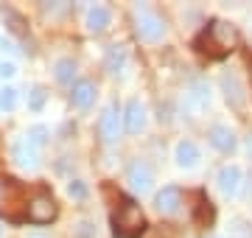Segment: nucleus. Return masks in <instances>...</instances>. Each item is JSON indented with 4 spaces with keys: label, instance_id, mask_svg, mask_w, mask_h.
I'll return each instance as SVG.
<instances>
[{
    "label": "nucleus",
    "instance_id": "f257e3e1",
    "mask_svg": "<svg viewBox=\"0 0 252 238\" xmlns=\"http://www.w3.org/2000/svg\"><path fill=\"white\" fill-rule=\"evenodd\" d=\"M235 42H238V31H235L230 23L216 20V23H210V26H207V31L196 39V48L202 51V54L219 59V56L230 54V51L235 48Z\"/></svg>",
    "mask_w": 252,
    "mask_h": 238
},
{
    "label": "nucleus",
    "instance_id": "f03ea898",
    "mask_svg": "<svg viewBox=\"0 0 252 238\" xmlns=\"http://www.w3.org/2000/svg\"><path fill=\"white\" fill-rule=\"evenodd\" d=\"M112 224H115V238H135V236L143 233L146 219H143V213H140V208H137L135 202H124V205L118 208Z\"/></svg>",
    "mask_w": 252,
    "mask_h": 238
},
{
    "label": "nucleus",
    "instance_id": "7ed1b4c3",
    "mask_svg": "<svg viewBox=\"0 0 252 238\" xmlns=\"http://www.w3.org/2000/svg\"><path fill=\"white\" fill-rule=\"evenodd\" d=\"M28 219L34 221V224H51V221L56 219V213H59V208H56L54 196H48V193H39V196H34V199L28 202Z\"/></svg>",
    "mask_w": 252,
    "mask_h": 238
},
{
    "label": "nucleus",
    "instance_id": "20e7f679",
    "mask_svg": "<svg viewBox=\"0 0 252 238\" xmlns=\"http://www.w3.org/2000/svg\"><path fill=\"white\" fill-rule=\"evenodd\" d=\"M137 34L143 42H160L162 34H165V26L162 20L149 9H137Z\"/></svg>",
    "mask_w": 252,
    "mask_h": 238
},
{
    "label": "nucleus",
    "instance_id": "39448f33",
    "mask_svg": "<svg viewBox=\"0 0 252 238\" xmlns=\"http://www.w3.org/2000/svg\"><path fill=\"white\" fill-rule=\"evenodd\" d=\"M98 132L104 138V143H115L118 140V135H121V112H118L115 104L104 107V112L98 118Z\"/></svg>",
    "mask_w": 252,
    "mask_h": 238
},
{
    "label": "nucleus",
    "instance_id": "423d86ee",
    "mask_svg": "<svg viewBox=\"0 0 252 238\" xmlns=\"http://www.w3.org/2000/svg\"><path fill=\"white\" fill-rule=\"evenodd\" d=\"M11 154H14V163H17L20 168H28V171H34L36 165H39V154H36V146H31V143H28V138L17 140Z\"/></svg>",
    "mask_w": 252,
    "mask_h": 238
},
{
    "label": "nucleus",
    "instance_id": "0eeeda50",
    "mask_svg": "<svg viewBox=\"0 0 252 238\" xmlns=\"http://www.w3.org/2000/svg\"><path fill=\"white\" fill-rule=\"evenodd\" d=\"M219 191L224 193V196H235L238 188H241V168L238 165H224L221 171H219Z\"/></svg>",
    "mask_w": 252,
    "mask_h": 238
},
{
    "label": "nucleus",
    "instance_id": "6e6552de",
    "mask_svg": "<svg viewBox=\"0 0 252 238\" xmlns=\"http://www.w3.org/2000/svg\"><path fill=\"white\" fill-rule=\"evenodd\" d=\"M143 126H146V107L140 98H132L126 104V132L137 135Z\"/></svg>",
    "mask_w": 252,
    "mask_h": 238
},
{
    "label": "nucleus",
    "instance_id": "1a4fd4ad",
    "mask_svg": "<svg viewBox=\"0 0 252 238\" xmlns=\"http://www.w3.org/2000/svg\"><path fill=\"white\" fill-rule=\"evenodd\" d=\"M154 205H157V210H160L162 216H174L182 205V193L177 191V188H162V191L157 193Z\"/></svg>",
    "mask_w": 252,
    "mask_h": 238
},
{
    "label": "nucleus",
    "instance_id": "9d476101",
    "mask_svg": "<svg viewBox=\"0 0 252 238\" xmlns=\"http://www.w3.org/2000/svg\"><path fill=\"white\" fill-rule=\"evenodd\" d=\"M129 185H132V191H140L146 193L152 188V171H149V165L146 163H132L129 165Z\"/></svg>",
    "mask_w": 252,
    "mask_h": 238
},
{
    "label": "nucleus",
    "instance_id": "9b49d317",
    "mask_svg": "<svg viewBox=\"0 0 252 238\" xmlns=\"http://www.w3.org/2000/svg\"><path fill=\"white\" fill-rule=\"evenodd\" d=\"M221 90H224V95H227V101L233 104V107H244V84H241V79L235 73H224L221 76Z\"/></svg>",
    "mask_w": 252,
    "mask_h": 238
},
{
    "label": "nucleus",
    "instance_id": "f8f14e48",
    "mask_svg": "<svg viewBox=\"0 0 252 238\" xmlns=\"http://www.w3.org/2000/svg\"><path fill=\"white\" fill-rule=\"evenodd\" d=\"M207 138H210V143H213L219 151H233V149H235V135H233V129H230V126L216 123V126H210Z\"/></svg>",
    "mask_w": 252,
    "mask_h": 238
},
{
    "label": "nucleus",
    "instance_id": "ddd939ff",
    "mask_svg": "<svg viewBox=\"0 0 252 238\" xmlns=\"http://www.w3.org/2000/svg\"><path fill=\"white\" fill-rule=\"evenodd\" d=\"M70 101H73V107L87 110L93 101H95V84L93 82H76L73 84V92H70Z\"/></svg>",
    "mask_w": 252,
    "mask_h": 238
},
{
    "label": "nucleus",
    "instance_id": "4468645a",
    "mask_svg": "<svg viewBox=\"0 0 252 238\" xmlns=\"http://www.w3.org/2000/svg\"><path fill=\"white\" fill-rule=\"evenodd\" d=\"M109 20H112V14H109L107 6H93V9L87 11V28H90L93 34L107 31V28H109Z\"/></svg>",
    "mask_w": 252,
    "mask_h": 238
},
{
    "label": "nucleus",
    "instance_id": "2eb2a0df",
    "mask_svg": "<svg viewBox=\"0 0 252 238\" xmlns=\"http://www.w3.org/2000/svg\"><path fill=\"white\" fill-rule=\"evenodd\" d=\"M196 163H199V149H196V143L182 140L180 146H177V165H180V168H193Z\"/></svg>",
    "mask_w": 252,
    "mask_h": 238
},
{
    "label": "nucleus",
    "instance_id": "dca6fc26",
    "mask_svg": "<svg viewBox=\"0 0 252 238\" xmlns=\"http://www.w3.org/2000/svg\"><path fill=\"white\" fill-rule=\"evenodd\" d=\"M104 64H107L109 73H118V70H124V64H126V48H124V45H109Z\"/></svg>",
    "mask_w": 252,
    "mask_h": 238
},
{
    "label": "nucleus",
    "instance_id": "f3484780",
    "mask_svg": "<svg viewBox=\"0 0 252 238\" xmlns=\"http://www.w3.org/2000/svg\"><path fill=\"white\" fill-rule=\"evenodd\" d=\"M73 76H76V62L73 59H59L56 62V79L62 84H70Z\"/></svg>",
    "mask_w": 252,
    "mask_h": 238
},
{
    "label": "nucleus",
    "instance_id": "a211bd4d",
    "mask_svg": "<svg viewBox=\"0 0 252 238\" xmlns=\"http://www.w3.org/2000/svg\"><path fill=\"white\" fill-rule=\"evenodd\" d=\"M14 107H17V90L14 87H3L0 90V110L11 112Z\"/></svg>",
    "mask_w": 252,
    "mask_h": 238
},
{
    "label": "nucleus",
    "instance_id": "6ab92c4d",
    "mask_svg": "<svg viewBox=\"0 0 252 238\" xmlns=\"http://www.w3.org/2000/svg\"><path fill=\"white\" fill-rule=\"evenodd\" d=\"M45 98H48L45 87H34V90L28 92V110L39 112V110H42V104H45Z\"/></svg>",
    "mask_w": 252,
    "mask_h": 238
},
{
    "label": "nucleus",
    "instance_id": "aec40b11",
    "mask_svg": "<svg viewBox=\"0 0 252 238\" xmlns=\"http://www.w3.org/2000/svg\"><path fill=\"white\" fill-rule=\"evenodd\" d=\"M3 17H6V23H11L9 28L14 31V34H23V31H26V28H23L26 23H23V17H20L14 9H3Z\"/></svg>",
    "mask_w": 252,
    "mask_h": 238
},
{
    "label": "nucleus",
    "instance_id": "412c9836",
    "mask_svg": "<svg viewBox=\"0 0 252 238\" xmlns=\"http://www.w3.org/2000/svg\"><path fill=\"white\" fill-rule=\"evenodd\" d=\"M193 98L199 101V107H205V104H210V87H207L205 82H196L193 84V92H190Z\"/></svg>",
    "mask_w": 252,
    "mask_h": 238
},
{
    "label": "nucleus",
    "instance_id": "4be33fe9",
    "mask_svg": "<svg viewBox=\"0 0 252 238\" xmlns=\"http://www.w3.org/2000/svg\"><path fill=\"white\" fill-rule=\"evenodd\" d=\"M45 140H48V129H45V126H34L31 132H28V143H31V146L39 149Z\"/></svg>",
    "mask_w": 252,
    "mask_h": 238
},
{
    "label": "nucleus",
    "instance_id": "5701e85b",
    "mask_svg": "<svg viewBox=\"0 0 252 238\" xmlns=\"http://www.w3.org/2000/svg\"><path fill=\"white\" fill-rule=\"evenodd\" d=\"M67 193H70L73 199H84V196H87V185L79 182V179H73V182L67 185Z\"/></svg>",
    "mask_w": 252,
    "mask_h": 238
},
{
    "label": "nucleus",
    "instance_id": "b1692460",
    "mask_svg": "<svg viewBox=\"0 0 252 238\" xmlns=\"http://www.w3.org/2000/svg\"><path fill=\"white\" fill-rule=\"evenodd\" d=\"M14 73H17V67H14L11 62H3V64H0V76H3V79H11Z\"/></svg>",
    "mask_w": 252,
    "mask_h": 238
},
{
    "label": "nucleus",
    "instance_id": "393cba45",
    "mask_svg": "<svg viewBox=\"0 0 252 238\" xmlns=\"http://www.w3.org/2000/svg\"><path fill=\"white\" fill-rule=\"evenodd\" d=\"M45 11L48 14H62V11H67V6H64V3L62 6H45Z\"/></svg>",
    "mask_w": 252,
    "mask_h": 238
},
{
    "label": "nucleus",
    "instance_id": "a878e982",
    "mask_svg": "<svg viewBox=\"0 0 252 238\" xmlns=\"http://www.w3.org/2000/svg\"><path fill=\"white\" fill-rule=\"evenodd\" d=\"M247 151H250V157H252V138L247 140Z\"/></svg>",
    "mask_w": 252,
    "mask_h": 238
},
{
    "label": "nucleus",
    "instance_id": "bb28decb",
    "mask_svg": "<svg viewBox=\"0 0 252 238\" xmlns=\"http://www.w3.org/2000/svg\"><path fill=\"white\" fill-rule=\"evenodd\" d=\"M28 238H45V236H36V233H34V236H28Z\"/></svg>",
    "mask_w": 252,
    "mask_h": 238
},
{
    "label": "nucleus",
    "instance_id": "cd10ccee",
    "mask_svg": "<svg viewBox=\"0 0 252 238\" xmlns=\"http://www.w3.org/2000/svg\"><path fill=\"white\" fill-rule=\"evenodd\" d=\"M0 236H3V227H0Z\"/></svg>",
    "mask_w": 252,
    "mask_h": 238
}]
</instances>
